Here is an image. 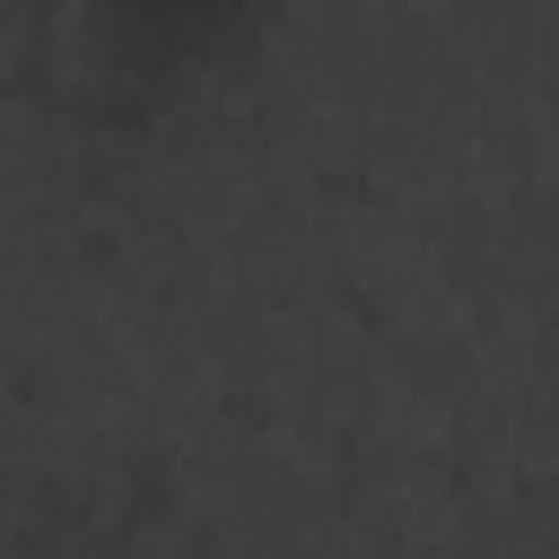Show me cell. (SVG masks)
Wrapping results in <instances>:
<instances>
[{
    "instance_id": "cell-2",
    "label": "cell",
    "mask_w": 559,
    "mask_h": 559,
    "mask_svg": "<svg viewBox=\"0 0 559 559\" xmlns=\"http://www.w3.org/2000/svg\"><path fill=\"white\" fill-rule=\"evenodd\" d=\"M437 559H559L550 542H472V550H437Z\"/></svg>"
},
{
    "instance_id": "cell-1",
    "label": "cell",
    "mask_w": 559,
    "mask_h": 559,
    "mask_svg": "<svg viewBox=\"0 0 559 559\" xmlns=\"http://www.w3.org/2000/svg\"><path fill=\"white\" fill-rule=\"evenodd\" d=\"M262 35H271V9L253 0H87L44 17L35 70L70 131L140 140L183 105H201Z\"/></svg>"
}]
</instances>
